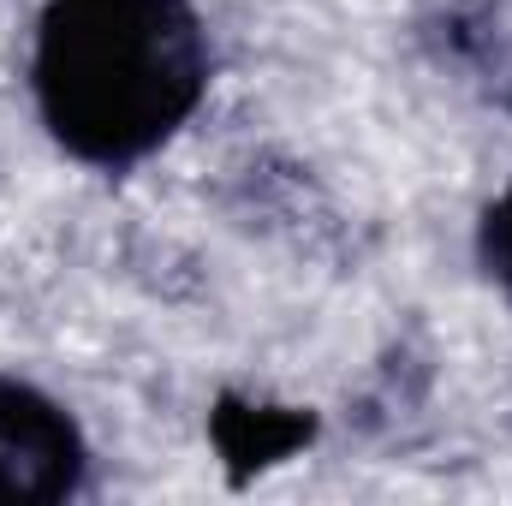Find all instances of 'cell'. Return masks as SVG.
<instances>
[{"label":"cell","instance_id":"obj_4","mask_svg":"<svg viewBox=\"0 0 512 506\" xmlns=\"http://www.w3.org/2000/svg\"><path fill=\"white\" fill-rule=\"evenodd\" d=\"M483 262H489V274L507 286V298H512V185L495 197V209L483 221Z\"/></svg>","mask_w":512,"mask_h":506},{"label":"cell","instance_id":"obj_3","mask_svg":"<svg viewBox=\"0 0 512 506\" xmlns=\"http://www.w3.org/2000/svg\"><path fill=\"white\" fill-rule=\"evenodd\" d=\"M304 435H310V417H292V411H268V405H221V417H215V441H221V453L233 459V465H274V459H286L292 447H304Z\"/></svg>","mask_w":512,"mask_h":506},{"label":"cell","instance_id":"obj_2","mask_svg":"<svg viewBox=\"0 0 512 506\" xmlns=\"http://www.w3.org/2000/svg\"><path fill=\"white\" fill-rule=\"evenodd\" d=\"M84 477L72 417L36 387L0 381V501H60Z\"/></svg>","mask_w":512,"mask_h":506},{"label":"cell","instance_id":"obj_1","mask_svg":"<svg viewBox=\"0 0 512 506\" xmlns=\"http://www.w3.org/2000/svg\"><path fill=\"white\" fill-rule=\"evenodd\" d=\"M209 42L185 0H48L36 108L90 167H131L197 114Z\"/></svg>","mask_w":512,"mask_h":506}]
</instances>
